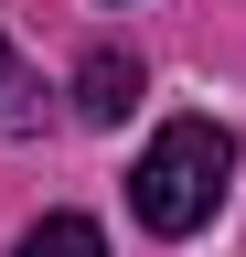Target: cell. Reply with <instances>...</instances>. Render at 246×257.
Masks as SVG:
<instances>
[{
  "instance_id": "7a4b0ae2",
  "label": "cell",
  "mask_w": 246,
  "mask_h": 257,
  "mask_svg": "<svg viewBox=\"0 0 246 257\" xmlns=\"http://www.w3.org/2000/svg\"><path fill=\"white\" fill-rule=\"evenodd\" d=\"M129 107H139V54H118V43H97V54L75 64V118H86V128H118Z\"/></svg>"
},
{
  "instance_id": "6da1fadb",
  "label": "cell",
  "mask_w": 246,
  "mask_h": 257,
  "mask_svg": "<svg viewBox=\"0 0 246 257\" xmlns=\"http://www.w3.org/2000/svg\"><path fill=\"white\" fill-rule=\"evenodd\" d=\"M235 182V128L225 118H161L129 172V214L150 225V236H203L214 204H225Z\"/></svg>"
},
{
  "instance_id": "3957f363",
  "label": "cell",
  "mask_w": 246,
  "mask_h": 257,
  "mask_svg": "<svg viewBox=\"0 0 246 257\" xmlns=\"http://www.w3.org/2000/svg\"><path fill=\"white\" fill-rule=\"evenodd\" d=\"M22 128H43V75L0 43V140H22Z\"/></svg>"
},
{
  "instance_id": "277c9868",
  "label": "cell",
  "mask_w": 246,
  "mask_h": 257,
  "mask_svg": "<svg viewBox=\"0 0 246 257\" xmlns=\"http://www.w3.org/2000/svg\"><path fill=\"white\" fill-rule=\"evenodd\" d=\"M22 257H107V236H97L86 214H43L33 236H22Z\"/></svg>"
}]
</instances>
